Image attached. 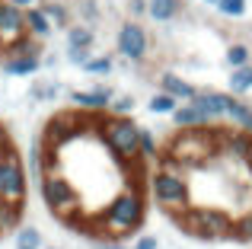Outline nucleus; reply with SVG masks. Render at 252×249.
<instances>
[{"label": "nucleus", "instance_id": "1", "mask_svg": "<svg viewBox=\"0 0 252 249\" xmlns=\"http://www.w3.org/2000/svg\"><path fill=\"white\" fill-rule=\"evenodd\" d=\"M147 220V195L141 192V186H125L122 192H115L109 198V205L96 214L93 220H83V230L93 240H118L131 237L134 230H141V224Z\"/></svg>", "mask_w": 252, "mask_h": 249}, {"label": "nucleus", "instance_id": "2", "mask_svg": "<svg viewBox=\"0 0 252 249\" xmlns=\"http://www.w3.org/2000/svg\"><path fill=\"white\" fill-rule=\"evenodd\" d=\"M93 134H99L105 150L125 169L141 166V124L134 119H112V115L102 119V115H96V131Z\"/></svg>", "mask_w": 252, "mask_h": 249}, {"label": "nucleus", "instance_id": "3", "mask_svg": "<svg viewBox=\"0 0 252 249\" xmlns=\"http://www.w3.org/2000/svg\"><path fill=\"white\" fill-rule=\"evenodd\" d=\"M38 192L51 218H58L64 227H77V220L83 224V195L64 173H45L38 179Z\"/></svg>", "mask_w": 252, "mask_h": 249}, {"label": "nucleus", "instance_id": "4", "mask_svg": "<svg viewBox=\"0 0 252 249\" xmlns=\"http://www.w3.org/2000/svg\"><path fill=\"white\" fill-rule=\"evenodd\" d=\"M147 188L154 195V201L169 214H185L191 208V188H189V179L179 166H172L169 160H163L160 169L147 176Z\"/></svg>", "mask_w": 252, "mask_h": 249}, {"label": "nucleus", "instance_id": "5", "mask_svg": "<svg viewBox=\"0 0 252 249\" xmlns=\"http://www.w3.org/2000/svg\"><path fill=\"white\" fill-rule=\"evenodd\" d=\"M96 131V115H83L77 109H64V112H55L42 128V147L45 150H58L61 154L67 144L80 141V137L93 134Z\"/></svg>", "mask_w": 252, "mask_h": 249}, {"label": "nucleus", "instance_id": "6", "mask_svg": "<svg viewBox=\"0 0 252 249\" xmlns=\"http://www.w3.org/2000/svg\"><path fill=\"white\" fill-rule=\"evenodd\" d=\"M179 227H182L189 237L195 240H208V243H214V240H230L233 237V218H230L227 211H220V208H195L191 205L185 214H179Z\"/></svg>", "mask_w": 252, "mask_h": 249}, {"label": "nucleus", "instance_id": "7", "mask_svg": "<svg viewBox=\"0 0 252 249\" xmlns=\"http://www.w3.org/2000/svg\"><path fill=\"white\" fill-rule=\"evenodd\" d=\"M217 147H220V141H217L208 128L179 131V134L172 137L169 150H166L169 156H163V160H169L172 166H201L204 160H211V156L217 154Z\"/></svg>", "mask_w": 252, "mask_h": 249}, {"label": "nucleus", "instance_id": "8", "mask_svg": "<svg viewBox=\"0 0 252 249\" xmlns=\"http://www.w3.org/2000/svg\"><path fill=\"white\" fill-rule=\"evenodd\" d=\"M26 188H29V176H26V163L13 147L0 150V198L10 205H26Z\"/></svg>", "mask_w": 252, "mask_h": 249}, {"label": "nucleus", "instance_id": "9", "mask_svg": "<svg viewBox=\"0 0 252 249\" xmlns=\"http://www.w3.org/2000/svg\"><path fill=\"white\" fill-rule=\"evenodd\" d=\"M115 48H118V55H122L125 61L144 64V61H147V55H150V35H147V29H144L137 19L122 23V26H118V32H115Z\"/></svg>", "mask_w": 252, "mask_h": 249}, {"label": "nucleus", "instance_id": "10", "mask_svg": "<svg viewBox=\"0 0 252 249\" xmlns=\"http://www.w3.org/2000/svg\"><path fill=\"white\" fill-rule=\"evenodd\" d=\"M67 99L74 102V109L83 112V115H105L109 106H112V99H115V90L99 83V87H93V90H70Z\"/></svg>", "mask_w": 252, "mask_h": 249}, {"label": "nucleus", "instance_id": "11", "mask_svg": "<svg viewBox=\"0 0 252 249\" xmlns=\"http://www.w3.org/2000/svg\"><path fill=\"white\" fill-rule=\"evenodd\" d=\"M19 38H26V10L0 0V45L6 48Z\"/></svg>", "mask_w": 252, "mask_h": 249}, {"label": "nucleus", "instance_id": "12", "mask_svg": "<svg viewBox=\"0 0 252 249\" xmlns=\"http://www.w3.org/2000/svg\"><path fill=\"white\" fill-rule=\"evenodd\" d=\"M191 106L204 115L208 122H220L227 119V106H230V93H220V90H198Z\"/></svg>", "mask_w": 252, "mask_h": 249}, {"label": "nucleus", "instance_id": "13", "mask_svg": "<svg viewBox=\"0 0 252 249\" xmlns=\"http://www.w3.org/2000/svg\"><path fill=\"white\" fill-rule=\"evenodd\" d=\"M160 93H166V96H172V99H179V102H191L198 90L191 87L185 77L169 74V70H166V74H160Z\"/></svg>", "mask_w": 252, "mask_h": 249}, {"label": "nucleus", "instance_id": "14", "mask_svg": "<svg viewBox=\"0 0 252 249\" xmlns=\"http://www.w3.org/2000/svg\"><path fill=\"white\" fill-rule=\"evenodd\" d=\"M0 67H3V74H10V77H32V74L42 70V58H26V55L6 58V55H0Z\"/></svg>", "mask_w": 252, "mask_h": 249}, {"label": "nucleus", "instance_id": "15", "mask_svg": "<svg viewBox=\"0 0 252 249\" xmlns=\"http://www.w3.org/2000/svg\"><path fill=\"white\" fill-rule=\"evenodd\" d=\"M172 124H176L179 131H198V128H208V119H204L201 112H198L191 102H182V106L172 112Z\"/></svg>", "mask_w": 252, "mask_h": 249}, {"label": "nucleus", "instance_id": "16", "mask_svg": "<svg viewBox=\"0 0 252 249\" xmlns=\"http://www.w3.org/2000/svg\"><path fill=\"white\" fill-rule=\"evenodd\" d=\"M227 119L236 124V131H243V134L252 137V106H249L246 99H236V96H230Z\"/></svg>", "mask_w": 252, "mask_h": 249}, {"label": "nucleus", "instance_id": "17", "mask_svg": "<svg viewBox=\"0 0 252 249\" xmlns=\"http://www.w3.org/2000/svg\"><path fill=\"white\" fill-rule=\"evenodd\" d=\"M51 32H55V29H51V23L45 19V13L38 10V6L26 10V35H29L32 42H45Z\"/></svg>", "mask_w": 252, "mask_h": 249}, {"label": "nucleus", "instance_id": "18", "mask_svg": "<svg viewBox=\"0 0 252 249\" xmlns=\"http://www.w3.org/2000/svg\"><path fill=\"white\" fill-rule=\"evenodd\" d=\"M38 10L51 23V29H70V10L61 0H38Z\"/></svg>", "mask_w": 252, "mask_h": 249}, {"label": "nucleus", "instance_id": "19", "mask_svg": "<svg viewBox=\"0 0 252 249\" xmlns=\"http://www.w3.org/2000/svg\"><path fill=\"white\" fill-rule=\"evenodd\" d=\"M182 13V0H147V16L154 23H172Z\"/></svg>", "mask_w": 252, "mask_h": 249}, {"label": "nucleus", "instance_id": "20", "mask_svg": "<svg viewBox=\"0 0 252 249\" xmlns=\"http://www.w3.org/2000/svg\"><path fill=\"white\" fill-rule=\"evenodd\" d=\"M93 45H96V32H93L86 23H77V26H70V29H67V48L90 51Z\"/></svg>", "mask_w": 252, "mask_h": 249}, {"label": "nucleus", "instance_id": "21", "mask_svg": "<svg viewBox=\"0 0 252 249\" xmlns=\"http://www.w3.org/2000/svg\"><path fill=\"white\" fill-rule=\"evenodd\" d=\"M19 220H23V205H10L0 198V237L10 230H19Z\"/></svg>", "mask_w": 252, "mask_h": 249}, {"label": "nucleus", "instance_id": "22", "mask_svg": "<svg viewBox=\"0 0 252 249\" xmlns=\"http://www.w3.org/2000/svg\"><path fill=\"white\" fill-rule=\"evenodd\" d=\"M13 249H42V230L32 224H23L13 237Z\"/></svg>", "mask_w": 252, "mask_h": 249}, {"label": "nucleus", "instance_id": "23", "mask_svg": "<svg viewBox=\"0 0 252 249\" xmlns=\"http://www.w3.org/2000/svg\"><path fill=\"white\" fill-rule=\"evenodd\" d=\"M223 61H227L233 70L249 67V64H252V48H249L246 42H233V45L227 48V55H223Z\"/></svg>", "mask_w": 252, "mask_h": 249}, {"label": "nucleus", "instance_id": "24", "mask_svg": "<svg viewBox=\"0 0 252 249\" xmlns=\"http://www.w3.org/2000/svg\"><path fill=\"white\" fill-rule=\"evenodd\" d=\"M246 93H252V64L249 67H240L230 74V96H236V99H243Z\"/></svg>", "mask_w": 252, "mask_h": 249}, {"label": "nucleus", "instance_id": "25", "mask_svg": "<svg viewBox=\"0 0 252 249\" xmlns=\"http://www.w3.org/2000/svg\"><path fill=\"white\" fill-rule=\"evenodd\" d=\"M61 96V83L58 80H45V83H32L29 87V99L32 102H55Z\"/></svg>", "mask_w": 252, "mask_h": 249}, {"label": "nucleus", "instance_id": "26", "mask_svg": "<svg viewBox=\"0 0 252 249\" xmlns=\"http://www.w3.org/2000/svg\"><path fill=\"white\" fill-rule=\"evenodd\" d=\"M249 144H252V137L249 134H243V131H233V134H227V137H220V147L227 150V154H233V156H246V150H249Z\"/></svg>", "mask_w": 252, "mask_h": 249}, {"label": "nucleus", "instance_id": "27", "mask_svg": "<svg viewBox=\"0 0 252 249\" xmlns=\"http://www.w3.org/2000/svg\"><path fill=\"white\" fill-rule=\"evenodd\" d=\"M179 106H182V102L172 99V96H166V93H154V96H150V102H147V109L154 115H169V119H172V112H176Z\"/></svg>", "mask_w": 252, "mask_h": 249}, {"label": "nucleus", "instance_id": "28", "mask_svg": "<svg viewBox=\"0 0 252 249\" xmlns=\"http://www.w3.org/2000/svg\"><path fill=\"white\" fill-rule=\"evenodd\" d=\"M42 154H45L42 137H35V141L29 144V154H26V163H29V176H32V179H42Z\"/></svg>", "mask_w": 252, "mask_h": 249}, {"label": "nucleus", "instance_id": "29", "mask_svg": "<svg viewBox=\"0 0 252 249\" xmlns=\"http://www.w3.org/2000/svg\"><path fill=\"white\" fill-rule=\"evenodd\" d=\"M160 156V144H157L154 131L141 124V160H157Z\"/></svg>", "mask_w": 252, "mask_h": 249}, {"label": "nucleus", "instance_id": "30", "mask_svg": "<svg viewBox=\"0 0 252 249\" xmlns=\"http://www.w3.org/2000/svg\"><path fill=\"white\" fill-rule=\"evenodd\" d=\"M134 96H115L112 99V106H109V115L112 119H131V112H134Z\"/></svg>", "mask_w": 252, "mask_h": 249}, {"label": "nucleus", "instance_id": "31", "mask_svg": "<svg viewBox=\"0 0 252 249\" xmlns=\"http://www.w3.org/2000/svg\"><path fill=\"white\" fill-rule=\"evenodd\" d=\"M112 67H115V61H112L109 55H99V58H90V61L83 64V70H86V74H93V77H102V74H112Z\"/></svg>", "mask_w": 252, "mask_h": 249}, {"label": "nucleus", "instance_id": "32", "mask_svg": "<svg viewBox=\"0 0 252 249\" xmlns=\"http://www.w3.org/2000/svg\"><path fill=\"white\" fill-rule=\"evenodd\" d=\"M246 6H249V0H220L217 10L230 19H240V16H246Z\"/></svg>", "mask_w": 252, "mask_h": 249}, {"label": "nucleus", "instance_id": "33", "mask_svg": "<svg viewBox=\"0 0 252 249\" xmlns=\"http://www.w3.org/2000/svg\"><path fill=\"white\" fill-rule=\"evenodd\" d=\"M233 237L243 240V243H252V214H246V218L233 220Z\"/></svg>", "mask_w": 252, "mask_h": 249}, {"label": "nucleus", "instance_id": "34", "mask_svg": "<svg viewBox=\"0 0 252 249\" xmlns=\"http://www.w3.org/2000/svg\"><path fill=\"white\" fill-rule=\"evenodd\" d=\"M80 13H83L86 23H96V19H99V6H96V0H80Z\"/></svg>", "mask_w": 252, "mask_h": 249}, {"label": "nucleus", "instance_id": "35", "mask_svg": "<svg viewBox=\"0 0 252 249\" xmlns=\"http://www.w3.org/2000/svg\"><path fill=\"white\" fill-rule=\"evenodd\" d=\"M67 61L77 64V67H83V64L90 61V51H74V48H67Z\"/></svg>", "mask_w": 252, "mask_h": 249}, {"label": "nucleus", "instance_id": "36", "mask_svg": "<svg viewBox=\"0 0 252 249\" xmlns=\"http://www.w3.org/2000/svg\"><path fill=\"white\" fill-rule=\"evenodd\" d=\"M128 13L131 16H147V0H128Z\"/></svg>", "mask_w": 252, "mask_h": 249}, {"label": "nucleus", "instance_id": "37", "mask_svg": "<svg viewBox=\"0 0 252 249\" xmlns=\"http://www.w3.org/2000/svg\"><path fill=\"white\" fill-rule=\"evenodd\" d=\"M134 249H160V240H157V237H137Z\"/></svg>", "mask_w": 252, "mask_h": 249}, {"label": "nucleus", "instance_id": "38", "mask_svg": "<svg viewBox=\"0 0 252 249\" xmlns=\"http://www.w3.org/2000/svg\"><path fill=\"white\" fill-rule=\"evenodd\" d=\"M96 249H128V246L118 240H96Z\"/></svg>", "mask_w": 252, "mask_h": 249}, {"label": "nucleus", "instance_id": "39", "mask_svg": "<svg viewBox=\"0 0 252 249\" xmlns=\"http://www.w3.org/2000/svg\"><path fill=\"white\" fill-rule=\"evenodd\" d=\"M6 3L19 6V10H32V6H38V0H6Z\"/></svg>", "mask_w": 252, "mask_h": 249}, {"label": "nucleus", "instance_id": "40", "mask_svg": "<svg viewBox=\"0 0 252 249\" xmlns=\"http://www.w3.org/2000/svg\"><path fill=\"white\" fill-rule=\"evenodd\" d=\"M55 64H58V58H55V55H48V58H42V67H55Z\"/></svg>", "mask_w": 252, "mask_h": 249}, {"label": "nucleus", "instance_id": "41", "mask_svg": "<svg viewBox=\"0 0 252 249\" xmlns=\"http://www.w3.org/2000/svg\"><path fill=\"white\" fill-rule=\"evenodd\" d=\"M3 147H10V144H6V128L0 124V150H3Z\"/></svg>", "mask_w": 252, "mask_h": 249}, {"label": "nucleus", "instance_id": "42", "mask_svg": "<svg viewBox=\"0 0 252 249\" xmlns=\"http://www.w3.org/2000/svg\"><path fill=\"white\" fill-rule=\"evenodd\" d=\"M243 160H246V166H249V173H252V144H249V150H246V156H243Z\"/></svg>", "mask_w": 252, "mask_h": 249}, {"label": "nucleus", "instance_id": "43", "mask_svg": "<svg viewBox=\"0 0 252 249\" xmlns=\"http://www.w3.org/2000/svg\"><path fill=\"white\" fill-rule=\"evenodd\" d=\"M204 3H208V6H214V10H217V3H220V0H204Z\"/></svg>", "mask_w": 252, "mask_h": 249}, {"label": "nucleus", "instance_id": "44", "mask_svg": "<svg viewBox=\"0 0 252 249\" xmlns=\"http://www.w3.org/2000/svg\"><path fill=\"white\" fill-rule=\"evenodd\" d=\"M42 249H61V246H42Z\"/></svg>", "mask_w": 252, "mask_h": 249}, {"label": "nucleus", "instance_id": "45", "mask_svg": "<svg viewBox=\"0 0 252 249\" xmlns=\"http://www.w3.org/2000/svg\"><path fill=\"white\" fill-rule=\"evenodd\" d=\"M0 51H3V45H0Z\"/></svg>", "mask_w": 252, "mask_h": 249}]
</instances>
